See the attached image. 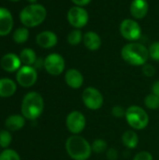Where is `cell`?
<instances>
[{"label":"cell","mask_w":159,"mask_h":160,"mask_svg":"<svg viewBox=\"0 0 159 160\" xmlns=\"http://www.w3.org/2000/svg\"><path fill=\"white\" fill-rule=\"evenodd\" d=\"M10 2H18V1H21V0H8Z\"/></svg>","instance_id":"obj_37"},{"label":"cell","mask_w":159,"mask_h":160,"mask_svg":"<svg viewBox=\"0 0 159 160\" xmlns=\"http://www.w3.org/2000/svg\"><path fill=\"white\" fill-rule=\"evenodd\" d=\"M66 126L70 133L73 135H79L85 128L86 118L82 112L73 111L67 114L66 118Z\"/></svg>","instance_id":"obj_11"},{"label":"cell","mask_w":159,"mask_h":160,"mask_svg":"<svg viewBox=\"0 0 159 160\" xmlns=\"http://www.w3.org/2000/svg\"><path fill=\"white\" fill-rule=\"evenodd\" d=\"M149 57L154 61H159V41H155L149 47Z\"/></svg>","instance_id":"obj_28"},{"label":"cell","mask_w":159,"mask_h":160,"mask_svg":"<svg viewBox=\"0 0 159 160\" xmlns=\"http://www.w3.org/2000/svg\"><path fill=\"white\" fill-rule=\"evenodd\" d=\"M19 57L23 66H34L35 62L37 59L36 52H34V50H32L30 48H25V49L22 50Z\"/></svg>","instance_id":"obj_21"},{"label":"cell","mask_w":159,"mask_h":160,"mask_svg":"<svg viewBox=\"0 0 159 160\" xmlns=\"http://www.w3.org/2000/svg\"><path fill=\"white\" fill-rule=\"evenodd\" d=\"M133 160H153V156L151 155V153L147 151H142L135 155Z\"/></svg>","instance_id":"obj_31"},{"label":"cell","mask_w":159,"mask_h":160,"mask_svg":"<svg viewBox=\"0 0 159 160\" xmlns=\"http://www.w3.org/2000/svg\"><path fill=\"white\" fill-rule=\"evenodd\" d=\"M122 142L128 149H135L139 144V136L134 130H127L122 135Z\"/></svg>","instance_id":"obj_20"},{"label":"cell","mask_w":159,"mask_h":160,"mask_svg":"<svg viewBox=\"0 0 159 160\" xmlns=\"http://www.w3.org/2000/svg\"><path fill=\"white\" fill-rule=\"evenodd\" d=\"M34 68H35L36 69L44 68V59H42V58H37V61H36L35 64H34Z\"/></svg>","instance_id":"obj_35"},{"label":"cell","mask_w":159,"mask_h":160,"mask_svg":"<svg viewBox=\"0 0 159 160\" xmlns=\"http://www.w3.org/2000/svg\"><path fill=\"white\" fill-rule=\"evenodd\" d=\"M106 157L108 160H117L118 158V151L112 147V148H109L106 152Z\"/></svg>","instance_id":"obj_32"},{"label":"cell","mask_w":159,"mask_h":160,"mask_svg":"<svg viewBox=\"0 0 159 160\" xmlns=\"http://www.w3.org/2000/svg\"><path fill=\"white\" fill-rule=\"evenodd\" d=\"M65 82L68 87L72 89H79L82 86L84 78L80 70L76 68H69L66 71Z\"/></svg>","instance_id":"obj_14"},{"label":"cell","mask_w":159,"mask_h":160,"mask_svg":"<svg viewBox=\"0 0 159 160\" xmlns=\"http://www.w3.org/2000/svg\"><path fill=\"white\" fill-rule=\"evenodd\" d=\"M37 80V69L33 66H22L16 73V81L23 88L33 86Z\"/></svg>","instance_id":"obj_9"},{"label":"cell","mask_w":159,"mask_h":160,"mask_svg":"<svg viewBox=\"0 0 159 160\" xmlns=\"http://www.w3.org/2000/svg\"><path fill=\"white\" fill-rule=\"evenodd\" d=\"M0 160H21V158L15 150L5 149L0 153Z\"/></svg>","instance_id":"obj_27"},{"label":"cell","mask_w":159,"mask_h":160,"mask_svg":"<svg viewBox=\"0 0 159 160\" xmlns=\"http://www.w3.org/2000/svg\"><path fill=\"white\" fill-rule=\"evenodd\" d=\"M142 73L144 76L148 77V78H151V77H154L155 74H156V68L153 65L151 64H145L142 66Z\"/></svg>","instance_id":"obj_30"},{"label":"cell","mask_w":159,"mask_h":160,"mask_svg":"<svg viewBox=\"0 0 159 160\" xmlns=\"http://www.w3.org/2000/svg\"><path fill=\"white\" fill-rule=\"evenodd\" d=\"M26 1H28L30 4H36L37 0H26Z\"/></svg>","instance_id":"obj_36"},{"label":"cell","mask_w":159,"mask_h":160,"mask_svg":"<svg viewBox=\"0 0 159 160\" xmlns=\"http://www.w3.org/2000/svg\"><path fill=\"white\" fill-rule=\"evenodd\" d=\"M82 100L84 106L91 111L99 110L104 103L101 92L95 87H86L82 94Z\"/></svg>","instance_id":"obj_6"},{"label":"cell","mask_w":159,"mask_h":160,"mask_svg":"<svg viewBox=\"0 0 159 160\" xmlns=\"http://www.w3.org/2000/svg\"><path fill=\"white\" fill-rule=\"evenodd\" d=\"M72 3L75 5V6H78V7H84V6H87L92 0H71Z\"/></svg>","instance_id":"obj_33"},{"label":"cell","mask_w":159,"mask_h":160,"mask_svg":"<svg viewBox=\"0 0 159 160\" xmlns=\"http://www.w3.org/2000/svg\"><path fill=\"white\" fill-rule=\"evenodd\" d=\"M152 93L159 98V81H156L152 85Z\"/></svg>","instance_id":"obj_34"},{"label":"cell","mask_w":159,"mask_h":160,"mask_svg":"<svg viewBox=\"0 0 159 160\" xmlns=\"http://www.w3.org/2000/svg\"><path fill=\"white\" fill-rule=\"evenodd\" d=\"M120 33L125 39L133 42L142 37V28L135 20L125 19L120 24Z\"/></svg>","instance_id":"obj_10"},{"label":"cell","mask_w":159,"mask_h":160,"mask_svg":"<svg viewBox=\"0 0 159 160\" xmlns=\"http://www.w3.org/2000/svg\"><path fill=\"white\" fill-rule=\"evenodd\" d=\"M13 27V17L11 12L0 7V37L7 36Z\"/></svg>","instance_id":"obj_13"},{"label":"cell","mask_w":159,"mask_h":160,"mask_svg":"<svg viewBox=\"0 0 159 160\" xmlns=\"http://www.w3.org/2000/svg\"><path fill=\"white\" fill-rule=\"evenodd\" d=\"M67 18L69 24L75 29H81L84 27L89 21V15L87 10L82 7L78 6L69 8V10L67 11Z\"/></svg>","instance_id":"obj_7"},{"label":"cell","mask_w":159,"mask_h":160,"mask_svg":"<svg viewBox=\"0 0 159 160\" xmlns=\"http://www.w3.org/2000/svg\"><path fill=\"white\" fill-rule=\"evenodd\" d=\"M37 44L44 49L53 48L58 41L57 36L52 31H42L36 38Z\"/></svg>","instance_id":"obj_15"},{"label":"cell","mask_w":159,"mask_h":160,"mask_svg":"<svg viewBox=\"0 0 159 160\" xmlns=\"http://www.w3.org/2000/svg\"><path fill=\"white\" fill-rule=\"evenodd\" d=\"M65 147L67 155L73 160H88L93 153L89 142L80 135H72L67 138Z\"/></svg>","instance_id":"obj_1"},{"label":"cell","mask_w":159,"mask_h":160,"mask_svg":"<svg viewBox=\"0 0 159 160\" xmlns=\"http://www.w3.org/2000/svg\"><path fill=\"white\" fill-rule=\"evenodd\" d=\"M126 112H127V109H125L123 106H120V105H115L112 109V114L115 118H125Z\"/></svg>","instance_id":"obj_29"},{"label":"cell","mask_w":159,"mask_h":160,"mask_svg":"<svg viewBox=\"0 0 159 160\" xmlns=\"http://www.w3.org/2000/svg\"><path fill=\"white\" fill-rule=\"evenodd\" d=\"M17 90V85L14 81L8 78L0 79V97L9 98L15 94Z\"/></svg>","instance_id":"obj_19"},{"label":"cell","mask_w":159,"mask_h":160,"mask_svg":"<svg viewBox=\"0 0 159 160\" xmlns=\"http://www.w3.org/2000/svg\"><path fill=\"white\" fill-rule=\"evenodd\" d=\"M92 152L96 154H103L108 150V143L103 139H96L91 144Z\"/></svg>","instance_id":"obj_24"},{"label":"cell","mask_w":159,"mask_h":160,"mask_svg":"<svg viewBox=\"0 0 159 160\" xmlns=\"http://www.w3.org/2000/svg\"><path fill=\"white\" fill-rule=\"evenodd\" d=\"M47 16V10L40 4H30L23 8L19 15L21 22L23 26L30 28L41 24Z\"/></svg>","instance_id":"obj_4"},{"label":"cell","mask_w":159,"mask_h":160,"mask_svg":"<svg viewBox=\"0 0 159 160\" xmlns=\"http://www.w3.org/2000/svg\"><path fill=\"white\" fill-rule=\"evenodd\" d=\"M12 38L18 44L25 43L29 38V30H28V28L25 27V26L17 28L12 34Z\"/></svg>","instance_id":"obj_22"},{"label":"cell","mask_w":159,"mask_h":160,"mask_svg":"<svg viewBox=\"0 0 159 160\" xmlns=\"http://www.w3.org/2000/svg\"><path fill=\"white\" fill-rule=\"evenodd\" d=\"M144 105L147 109L156 111L159 109V98L153 93L147 95L144 98Z\"/></svg>","instance_id":"obj_25"},{"label":"cell","mask_w":159,"mask_h":160,"mask_svg":"<svg viewBox=\"0 0 159 160\" xmlns=\"http://www.w3.org/2000/svg\"><path fill=\"white\" fill-rule=\"evenodd\" d=\"M83 39V35L80 29H73L67 35V42L71 46L79 45Z\"/></svg>","instance_id":"obj_23"},{"label":"cell","mask_w":159,"mask_h":160,"mask_svg":"<svg viewBox=\"0 0 159 160\" xmlns=\"http://www.w3.org/2000/svg\"><path fill=\"white\" fill-rule=\"evenodd\" d=\"M127 124L135 130H142L149 124V116L146 111L137 105H132L127 109L125 116Z\"/></svg>","instance_id":"obj_5"},{"label":"cell","mask_w":159,"mask_h":160,"mask_svg":"<svg viewBox=\"0 0 159 160\" xmlns=\"http://www.w3.org/2000/svg\"><path fill=\"white\" fill-rule=\"evenodd\" d=\"M44 100L42 96L37 92L27 93L22 101V115L28 120L37 119L43 112Z\"/></svg>","instance_id":"obj_3"},{"label":"cell","mask_w":159,"mask_h":160,"mask_svg":"<svg viewBox=\"0 0 159 160\" xmlns=\"http://www.w3.org/2000/svg\"><path fill=\"white\" fill-rule=\"evenodd\" d=\"M0 65H1V68L5 71L11 73V72L18 71L20 69V68L22 67V62H21L19 55L9 52V53L5 54L1 58Z\"/></svg>","instance_id":"obj_12"},{"label":"cell","mask_w":159,"mask_h":160,"mask_svg":"<svg viewBox=\"0 0 159 160\" xmlns=\"http://www.w3.org/2000/svg\"><path fill=\"white\" fill-rule=\"evenodd\" d=\"M65 59L59 53H50L44 59V68L52 76H59L62 74L65 70Z\"/></svg>","instance_id":"obj_8"},{"label":"cell","mask_w":159,"mask_h":160,"mask_svg":"<svg viewBox=\"0 0 159 160\" xmlns=\"http://www.w3.org/2000/svg\"><path fill=\"white\" fill-rule=\"evenodd\" d=\"M130 14L137 20L143 19L149 11V4L146 0H133L130 4Z\"/></svg>","instance_id":"obj_16"},{"label":"cell","mask_w":159,"mask_h":160,"mask_svg":"<svg viewBox=\"0 0 159 160\" xmlns=\"http://www.w3.org/2000/svg\"><path fill=\"white\" fill-rule=\"evenodd\" d=\"M12 142V136L10 131L7 130H0V147L7 149Z\"/></svg>","instance_id":"obj_26"},{"label":"cell","mask_w":159,"mask_h":160,"mask_svg":"<svg viewBox=\"0 0 159 160\" xmlns=\"http://www.w3.org/2000/svg\"><path fill=\"white\" fill-rule=\"evenodd\" d=\"M121 56L125 62L135 67L145 65L150 58L149 50L143 44L138 42L126 44L121 50Z\"/></svg>","instance_id":"obj_2"},{"label":"cell","mask_w":159,"mask_h":160,"mask_svg":"<svg viewBox=\"0 0 159 160\" xmlns=\"http://www.w3.org/2000/svg\"><path fill=\"white\" fill-rule=\"evenodd\" d=\"M83 44L89 51H97L101 46V38L98 34L88 31L83 35Z\"/></svg>","instance_id":"obj_17"},{"label":"cell","mask_w":159,"mask_h":160,"mask_svg":"<svg viewBox=\"0 0 159 160\" xmlns=\"http://www.w3.org/2000/svg\"><path fill=\"white\" fill-rule=\"evenodd\" d=\"M25 125V118L20 114L9 115L5 121V127L8 131H18Z\"/></svg>","instance_id":"obj_18"}]
</instances>
